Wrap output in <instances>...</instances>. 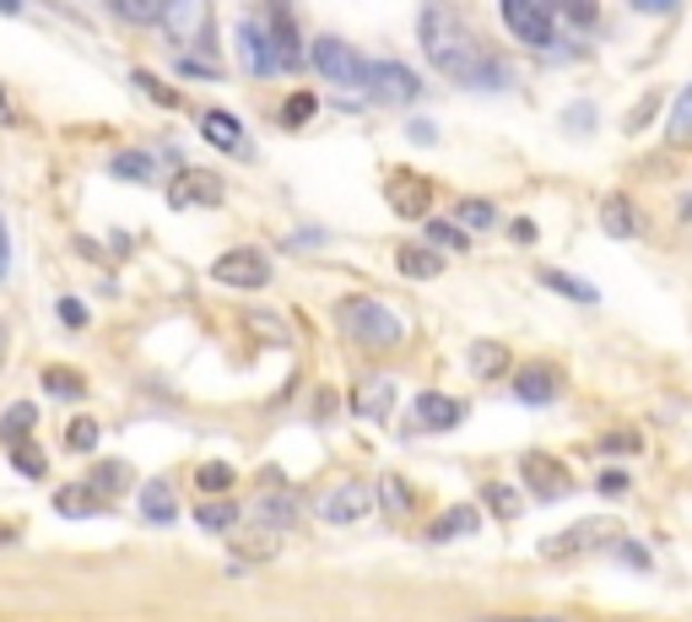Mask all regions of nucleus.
I'll list each match as a JSON object with an SVG mask.
<instances>
[{
  "label": "nucleus",
  "instance_id": "obj_52",
  "mask_svg": "<svg viewBox=\"0 0 692 622\" xmlns=\"http://www.w3.org/2000/svg\"><path fill=\"white\" fill-rule=\"evenodd\" d=\"M682 222H692V195H688V201H682Z\"/></svg>",
  "mask_w": 692,
  "mask_h": 622
},
{
  "label": "nucleus",
  "instance_id": "obj_46",
  "mask_svg": "<svg viewBox=\"0 0 692 622\" xmlns=\"http://www.w3.org/2000/svg\"><path fill=\"white\" fill-rule=\"evenodd\" d=\"M628 6H639V11H650V17H665V11H676V0H628Z\"/></svg>",
  "mask_w": 692,
  "mask_h": 622
},
{
  "label": "nucleus",
  "instance_id": "obj_9",
  "mask_svg": "<svg viewBox=\"0 0 692 622\" xmlns=\"http://www.w3.org/2000/svg\"><path fill=\"white\" fill-rule=\"evenodd\" d=\"M384 195H390L395 217H428V207H433V184L422 173H411V168H395L384 179Z\"/></svg>",
  "mask_w": 692,
  "mask_h": 622
},
{
  "label": "nucleus",
  "instance_id": "obj_12",
  "mask_svg": "<svg viewBox=\"0 0 692 622\" xmlns=\"http://www.w3.org/2000/svg\"><path fill=\"white\" fill-rule=\"evenodd\" d=\"M352 412L368 417V422H390V412H395V379H384V373L363 379L352 390Z\"/></svg>",
  "mask_w": 692,
  "mask_h": 622
},
{
  "label": "nucleus",
  "instance_id": "obj_20",
  "mask_svg": "<svg viewBox=\"0 0 692 622\" xmlns=\"http://www.w3.org/2000/svg\"><path fill=\"white\" fill-rule=\"evenodd\" d=\"M395 265H401V277H411V282H433V277L444 271V260H439L433 249H422V244H401Z\"/></svg>",
  "mask_w": 692,
  "mask_h": 622
},
{
  "label": "nucleus",
  "instance_id": "obj_27",
  "mask_svg": "<svg viewBox=\"0 0 692 622\" xmlns=\"http://www.w3.org/2000/svg\"><path fill=\"white\" fill-rule=\"evenodd\" d=\"M314 114H320V98H314V92H292V98L282 103V124H287V130L309 124Z\"/></svg>",
  "mask_w": 692,
  "mask_h": 622
},
{
  "label": "nucleus",
  "instance_id": "obj_34",
  "mask_svg": "<svg viewBox=\"0 0 692 622\" xmlns=\"http://www.w3.org/2000/svg\"><path fill=\"white\" fill-rule=\"evenodd\" d=\"M465 531H477V509H449L444 520H439V525H433V541L465 536Z\"/></svg>",
  "mask_w": 692,
  "mask_h": 622
},
{
  "label": "nucleus",
  "instance_id": "obj_39",
  "mask_svg": "<svg viewBox=\"0 0 692 622\" xmlns=\"http://www.w3.org/2000/svg\"><path fill=\"white\" fill-rule=\"evenodd\" d=\"M260 514H265V520H271L277 531H282V525H292V520H298V514H292V498H287V493H271V498H260Z\"/></svg>",
  "mask_w": 692,
  "mask_h": 622
},
{
  "label": "nucleus",
  "instance_id": "obj_19",
  "mask_svg": "<svg viewBox=\"0 0 692 622\" xmlns=\"http://www.w3.org/2000/svg\"><path fill=\"white\" fill-rule=\"evenodd\" d=\"M33 422H39V407H33V401H11L6 417H0V444L11 450V444L33 439Z\"/></svg>",
  "mask_w": 692,
  "mask_h": 622
},
{
  "label": "nucleus",
  "instance_id": "obj_28",
  "mask_svg": "<svg viewBox=\"0 0 692 622\" xmlns=\"http://www.w3.org/2000/svg\"><path fill=\"white\" fill-rule=\"evenodd\" d=\"M552 11L573 22V28H595V17H601V0H552Z\"/></svg>",
  "mask_w": 692,
  "mask_h": 622
},
{
  "label": "nucleus",
  "instance_id": "obj_10",
  "mask_svg": "<svg viewBox=\"0 0 692 622\" xmlns=\"http://www.w3.org/2000/svg\"><path fill=\"white\" fill-rule=\"evenodd\" d=\"M368 509H373V488H368V482H341V488L320 503V520H330V525H358V520H368Z\"/></svg>",
  "mask_w": 692,
  "mask_h": 622
},
{
  "label": "nucleus",
  "instance_id": "obj_8",
  "mask_svg": "<svg viewBox=\"0 0 692 622\" xmlns=\"http://www.w3.org/2000/svg\"><path fill=\"white\" fill-rule=\"evenodd\" d=\"M368 92L379 103H411L422 92V77H411V66L401 60H368Z\"/></svg>",
  "mask_w": 692,
  "mask_h": 622
},
{
  "label": "nucleus",
  "instance_id": "obj_31",
  "mask_svg": "<svg viewBox=\"0 0 692 622\" xmlns=\"http://www.w3.org/2000/svg\"><path fill=\"white\" fill-rule=\"evenodd\" d=\"M114 179H136V184H147V179H152V173H158V168H152V158H147V152H120V158H114Z\"/></svg>",
  "mask_w": 692,
  "mask_h": 622
},
{
  "label": "nucleus",
  "instance_id": "obj_25",
  "mask_svg": "<svg viewBox=\"0 0 692 622\" xmlns=\"http://www.w3.org/2000/svg\"><path fill=\"white\" fill-rule=\"evenodd\" d=\"M54 509H60V514H71V520L98 514V493H92V488H60V493H54Z\"/></svg>",
  "mask_w": 692,
  "mask_h": 622
},
{
  "label": "nucleus",
  "instance_id": "obj_49",
  "mask_svg": "<svg viewBox=\"0 0 692 622\" xmlns=\"http://www.w3.org/2000/svg\"><path fill=\"white\" fill-rule=\"evenodd\" d=\"M477 622H563V618H477Z\"/></svg>",
  "mask_w": 692,
  "mask_h": 622
},
{
  "label": "nucleus",
  "instance_id": "obj_22",
  "mask_svg": "<svg viewBox=\"0 0 692 622\" xmlns=\"http://www.w3.org/2000/svg\"><path fill=\"white\" fill-rule=\"evenodd\" d=\"M195 525L201 531H233L239 525V503L233 498H205L201 509H195Z\"/></svg>",
  "mask_w": 692,
  "mask_h": 622
},
{
  "label": "nucleus",
  "instance_id": "obj_5",
  "mask_svg": "<svg viewBox=\"0 0 692 622\" xmlns=\"http://www.w3.org/2000/svg\"><path fill=\"white\" fill-rule=\"evenodd\" d=\"M211 277H217L222 288L260 292L265 282H271V260H265L254 244H239V249H228V254H217V260H211Z\"/></svg>",
  "mask_w": 692,
  "mask_h": 622
},
{
  "label": "nucleus",
  "instance_id": "obj_11",
  "mask_svg": "<svg viewBox=\"0 0 692 622\" xmlns=\"http://www.w3.org/2000/svg\"><path fill=\"white\" fill-rule=\"evenodd\" d=\"M460 417H465V407H460L454 395H439V390H422V395L411 401V422L428 428V433H444V428H454Z\"/></svg>",
  "mask_w": 692,
  "mask_h": 622
},
{
  "label": "nucleus",
  "instance_id": "obj_48",
  "mask_svg": "<svg viewBox=\"0 0 692 622\" xmlns=\"http://www.w3.org/2000/svg\"><path fill=\"white\" fill-rule=\"evenodd\" d=\"M509 233H514V244H530V239H535V222H525V217H520Z\"/></svg>",
  "mask_w": 692,
  "mask_h": 622
},
{
  "label": "nucleus",
  "instance_id": "obj_36",
  "mask_svg": "<svg viewBox=\"0 0 692 622\" xmlns=\"http://www.w3.org/2000/svg\"><path fill=\"white\" fill-rule=\"evenodd\" d=\"M124 482H130V471H124L120 460H103V465L92 471V488H98V493H120Z\"/></svg>",
  "mask_w": 692,
  "mask_h": 622
},
{
  "label": "nucleus",
  "instance_id": "obj_3",
  "mask_svg": "<svg viewBox=\"0 0 692 622\" xmlns=\"http://www.w3.org/2000/svg\"><path fill=\"white\" fill-rule=\"evenodd\" d=\"M498 11H503V28L520 43L552 49V39H558V11H552V0H498Z\"/></svg>",
  "mask_w": 692,
  "mask_h": 622
},
{
  "label": "nucleus",
  "instance_id": "obj_2",
  "mask_svg": "<svg viewBox=\"0 0 692 622\" xmlns=\"http://www.w3.org/2000/svg\"><path fill=\"white\" fill-rule=\"evenodd\" d=\"M335 320H341V331L352 335L358 347L368 352H384V347H401L407 341V320L390 309V303H379V298H341L335 303Z\"/></svg>",
  "mask_w": 692,
  "mask_h": 622
},
{
  "label": "nucleus",
  "instance_id": "obj_18",
  "mask_svg": "<svg viewBox=\"0 0 692 622\" xmlns=\"http://www.w3.org/2000/svg\"><path fill=\"white\" fill-rule=\"evenodd\" d=\"M601 228H606L611 239H633L644 222H639V211H633L628 195H606V201H601Z\"/></svg>",
  "mask_w": 692,
  "mask_h": 622
},
{
  "label": "nucleus",
  "instance_id": "obj_7",
  "mask_svg": "<svg viewBox=\"0 0 692 622\" xmlns=\"http://www.w3.org/2000/svg\"><path fill=\"white\" fill-rule=\"evenodd\" d=\"M222 195H228V190H222V179H217L211 168H179L173 184H168V207H179V211L217 207Z\"/></svg>",
  "mask_w": 692,
  "mask_h": 622
},
{
  "label": "nucleus",
  "instance_id": "obj_41",
  "mask_svg": "<svg viewBox=\"0 0 692 622\" xmlns=\"http://www.w3.org/2000/svg\"><path fill=\"white\" fill-rule=\"evenodd\" d=\"M488 503L498 509V514H520V493H514V488H503V482H492V488H488Z\"/></svg>",
  "mask_w": 692,
  "mask_h": 622
},
{
  "label": "nucleus",
  "instance_id": "obj_42",
  "mask_svg": "<svg viewBox=\"0 0 692 622\" xmlns=\"http://www.w3.org/2000/svg\"><path fill=\"white\" fill-rule=\"evenodd\" d=\"M379 498H384L390 509H411V488L401 482V476H384V488H379Z\"/></svg>",
  "mask_w": 692,
  "mask_h": 622
},
{
  "label": "nucleus",
  "instance_id": "obj_1",
  "mask_svg": "<svg viewBox=\"0 0 692 622\" xmlns=\"http://www.w3.org/2000/svg\"><path fill=\"white\" fill-rule=\"evenodd\" d=\"M422 49H428V60L454 77L460 87H503L509 82V66L503 60H492L488 49L477 43V33L449 11V6H428L422 11Z\"/></svg>",
  "mask_w": 692,
  "mask_h": 622
},
{
  "label": "nucleus",
  "instance_id": "obj_32",
  "mask_svg": "<svg viewBox=\"0 0 692 622\" xmlns=\"http://www.w3.org/2000/svg\"><path fill=\"white\" fill-rule=\"evenodd\" d=\"M11 460H17V471H22L28 482H39L43 471H49V460H43V450H39V444H28V439H22V444H11Z\"/></svg>",
  "mask_w": 692,
  "mask_h": 622
},
{
  "label": "nucleus",
  "instance_id": "obj_26",
  "mask_svg": "<svg viewBox=\"0 0 692 622\" xmlns=\"http://www.w3.org/2000/svg\"><path fill=\"white\" fill-rule=\"evenodd\" d=\"M541 282L552 292H563V298H573V303H595L601 292L590 288V282H579V277H563V271H541Z\"/></svg>",
  "mask_w": 692,
  "mask_h": 622
},
{
  "label": "nucleus",
  "instance_id": "obj_29",
  "mask_svg": "<svg viewBox=\"0 0 692 622\" xmlns=\"http://www.w3.org/2000/svg\"><path fill=\"white\" fill-rule=\"evenodd\" d=\"M665 130H671V141H688V136H692V82L676 92V103H671V120H665Z\"/></svg>",
  "mask_w": 692,
  "mask_h": 622
},
{
  "label": "nucleus",
  "instance_id": "obj_30",
  "mask_svg": "<svg viewBox=\"0 0 692 622\" xmlns=\"http://www.w3.org/2000/svg\"><path fill=\"white\" fill-rule=\"evenodd\" d=\"M428 244H433V249H454V254H460V249H471V239H465V228H460V222H433V217H428Z\"/></svg>",
  "mask_w": 692,
  "mask_h": 622
},
{
  "label": "nucleus",
  "instance_id": "obj_21",
  "mask_svg": "<svg viewBox=\"0 0 692 622\" xmlns=\"http://www.w3.org/2000/svg\"><path fill=\"white\" fill-rule=\"evenodd\" d=\"M595 541H611L606 520H590V525H573V531H563V536H552L546 541V552L563 558V552H573V546H595Z\"/></svg>",
  "mask_w": 692,
  "mask_h": 622
},
{
  "label": "nucleus",
  "instance_id": "obj_33",
  "mask_svg": "<svg viewBox=\"0 0 692 622\" xmlns=\"http://www.w3.org/2000/svg\"><path fill=\"white\" fill-rule=\"evenodd\" d=\"M98 439H103V428H98L92 417H77V422L66 428V444H71L77 455H87V450H98Z\"/></svg>",
  "mask_w": 692,
  "mask_h": 622
},
{
  "label": "nucleus",
  "instance_id": "obj_15",
  "mask_svg": "<svg viewBox=\"0 0 692 622\" xmlns=\"http://www.w3.org/2000/svg\"><path fill=\"white\" fill-rule=\"evenodd\" d=\"M558 369H541V363H530V369L514 373V395L530 401V407H546V401H558Z\"/></svg>",
  "mask_w": 692,
  "mask_h": 622
},
{
  "label": "nucleus",
  "instance_id": "obj_45",
  "mask_svg": "<svg viewBox=\"0 0 692 622\" xmlns=\"http://www.w3.org/2000/svg\"><path fill=\"white\" fill-rule=\"evenodd\" d=\"M277 536H254V541H239V558H271Z\"/></svg>",
  "mask_w": 692,
  "mask_h": 622
},
{
  "label": "nucleus",
  "instance_id": "obj_13",
  "mask_svg": "<svg viewBox=\"0 0 692 622\" xmlns=\"http://www.w3.org/2000/svg\"><path fill=\"white\" fill-rule=\"evenodd\" d=\"M520 476H525V488H530L535 498H563V493L573 488L569 471H563V465H558L552 455H530L525 465H520Z\"/></svg>",
  "mask_w": 692,
  "mask_h": 622
},
{
  "label": "nucleus",
  "instance_id": "obj_35",
  "mask_svg": "<svg viewBox=\"0 0 692 622\" xmlns=\"http://www.w3.org/2000/svg\"><path fill=\"white\" fill-rule=\"evenodd\" d=\"M454 217H460V228H492V222H498L492 201H477V195H471V201H460V207H454Z\"/></svg>",
  "mask_w": 692,
  "mask_h": 622
},
{
  "label": "nucleus",
  "instance_id": "obj_38",
  "mask_svg": "<svg viewBox=\"0 0 692 622\" xmlns=\"http://www.w3.org/2000/svg\"><path fill=\"white\" fill-rule=\"evenodd\" d=\"M130 82L141 87L147 98H158L163 109H179V92H173V87H163V82H158V77H152V71H130Z\"/></svg>",
  "mask_w": 692,
  "mask_h": 622
},
{
  "label": "nucleus",
  "instance_id": "obj_40",
  "mask_svg": "<svg viewBox=\"0 0 692 622\" xmlns=\"http://www.w3.org/2000/svg\"><path fill=\"white\" fill-rule=\"evenodd\" d=\"M43 390H49V395H77V390H82V379H77L71 369H49V373H43Z\"/></svg>",
  "mask_w": 692,
  "mask_h": 622
},
{
  "label": "nucleus",
  "instance_id": "obj_51",
  "mask_svg": "<svg viewBox=\"0 0 692 622\" xmlns=\"http://www.w3.org/2000/svg\"><path fill=\"white\" fill-rule=\"evenodd\" d=\"M0 11H22V0H0Z\"/></svg>",
  "mask_w": 692,
  "mask_h": 622
},
{
  "label": "nucleus",
  "instance_id": "obj_24",
  "mask_svg": "<svg viewBox=\"0 0 692 622\" xmlns=\"http://www.w3.org/2000/svg\"><path fill=\"white\" fill-rule=\"evenodd\" d=\"M120 22H136V28H152L163 17V0H109Z\"/></svg>",
  "mask_w": 692,
  "mask_h": 622
},
{
  "label": "nucleus",
  "instance_id": "obj_50",
  "mask_svg": "<svg viewBox=\"0 0 692 622\" xmlns=\"http://www.w3.org/2000/svg\"><path fill=\"white\" fill-rule=\"evenodd\" d=\"M0 124H17V114H11V103H6V92H0Z\"/></svg>",
  "mask_w": 692,
  "mask_h": 622
},
{
  "label": "nucleus",
  "instance_id": "obj_23",
  "mask_svg": "<svg viewBox=\"0 0 692 622\" xmlns=\"http://www.w3.org/2000/svg\"><path fill=\"white\" fill-rule=\"evenodd\" d=\"M471 369H477V379H503L509 373V352L498 341H477L471 347Z\"/></svg>",
  "mask_w": 692,
  "mask_h": 622
},
{
  "label": "nucleus",
  "instance_id": "obj_17",
  "mask_svg": "<svg viewBox=\"0 0 692 622\" xmlns=\"http://www.w3.org/2000/svg\"><path fill=\"white\" fill-rule=\"evenodd\" d=\"M141 514H147L152 525H173V520H179L173 482H163V476H158V482H147V488H141Z\"/></svg>",
  "mask_w": 692,
  "mask_h": 622
},
{
  "label": "nucleus",
  "instance_id": "obj_44",
  "mask_svg": "<svg viewBox=\"0 0 692 622\" xmlns=\"http://www.w3.org/2000/svg\"><path fill=\"white\" fill-rule=\"evenodd\" d=\"M616 558H622V563H633V569H650V552H644L639 541H616Z\"/></svg>",
  "mask_w": 692,
  "mask_h": 622
},
{
  "label": "nucleus",
  "instance_id": "obj_47",
  "mask_svg": "<svg viewBox=\"0 0 692 622\" xmlns=\"http://www.w3.org/2000/svg\"><path fill=\"white\" fill-rule=\"evenodd\" d=\"M6 271H11V233H6V222H0V282H6Z\"/></svg>",
  "mask_w": 692,
  "mask_h": 622
},
{
  "label": "nucleus",
  "instance_id": "obj_14",
  "mask_svg": "<svg viewBox=\"0 0 692 622\" xmlns=\"http://www.w3.org/2000/svg\"><path fill=\"white\" fill-rule=\"evenodd\" d=\"M271 39H277V54H282V71H298L303 66V39H298V28H292V11H287V0H271Z\"/></svg>",
  "mask_w": 692,
  "mask_h": 622
},
{
  "label": "nucleus",
  "instance_id": "obj_6",
  "mask_svg": "<svg viewBox=\"0 0 692 622\" xmlns=\"http://www.w3.org/2000/svg\"><path fill=\"white\" fill-rule=\"evenodd\" d=\"M233 39H239V60H244L249 77H260V82H265V77H277V71H282V54H277V39H271V28H265V22H254V17H249V22H239V33H233Z\"/></svg>",
  "mask_w": 692,
  "mask_h": 622
},
{
  "label": "nucleus",
  "instance_id": "obj_43",
  "mask_svg": "<svg viewBox=\"0 0 692 622\" xmlns=\"http://www.w3.org/2000/svg\"><path fill=\"white\" fill-rule=\"evenodd\" d=\"M60 325H71V331H82L87 325V309L77 298H60Z\"/></svg>",
  "mask_w": 692,
  "mask_h": 622
},
{
  "label": "nucleus",
  "instance_id": "obj_37",
  "mask_svg": "<svg viewBox=\"0 0 692 622\" xmlns=\"http://www.w3.org/2000/svg\"><path fill=\"white\" fill-rule=\"evenodd\" d=\"M195 482H201L205 493H228V488H233V465L211 460V465H201V471H195Z\"/></svg>",
  "mask_w": 692,
  "mask_h": 622
},
{
  "label": "nucleus",
  "instance_id": "obj_16",
  "mask_svg": "<svg viewBox=\"0 0 692 622\" xmlns=\"http://www.w3.org/2000/svg\"><path fill=\"white\" fill-rule=\"evenodd\" d=\"M201 136L217 152H239V147H244V124H239V114H228V109H205Z\"/></svg>",
  "mask_w": 692,
  "mask_h": 622
},
{
  "label": "nucleus",
  "instance_id": "obj_4",
  "mask_svg": "<svg viewBox=\"0 0 692 622\" xmlns=\"http://www.w3.org/2000/svg\"><path fill=\"white\" fill-rule=\"evenodd\" d=\"M309 60H314V71H320L325 82L352 87V92H363V87H368V60H363V54H358V49H352L347 39H335V33L314 39Z\"/></svg>",
  "mask_w": 692,
  "mask_h": 622
}]
</instances>
